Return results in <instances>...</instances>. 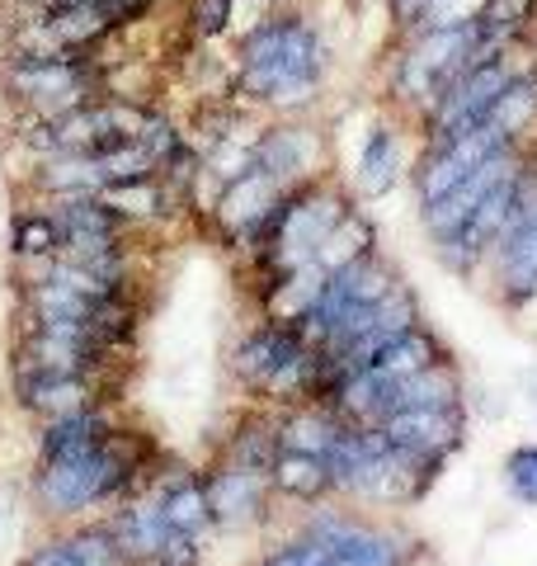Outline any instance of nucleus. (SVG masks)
Here are the masks:
<instances>
[{
    "label": "nucleus",
    "instance_id": "f257e3e1",
    "mask_svg": "<svg viewBox=\"0 0 537 566\" xmlns=\"http://www.w3.org/2000/svg\"><path fill=\"white\" fill-rule=\"evenodd\" d=\"M335 48L307 10L278 6L245 33H236L231 48V99L264 118L283 114H312L330 85Z\"/></svg>",
    "mask_w": 537,
    "mask_h": 566
},
{
    "label": "nucleus",
    "instance_id": "f03ea898",
    "mask_svg": "<svg viewBox=\"0 0 537 566\" xmlns=\"http://www.w3.org/2000/svg\"><path fill=\"white\" fill-rule=\"evenodd\" d=\"M156 439L147 430H133L128 420L104 439L99 449H90L66 463H33L29 468V505L57 528V524H81L95 520L99 510H114L141 491L147 472L156 468Z\"/></svg>",
    "mask_w": 537,
    "mask_h": 566
},
{
    "label": "nucleus",
    "instance_id": "7ed1b4c3",
    "mask_svg": "<svg viewBox=\"0 0 537 566\" xmlns=\"http://www.w3.org/2000/svg\"><path fill=\"white\" fill-rule=\"evenodd\" d=\"M486 57H495V52L481 43L476 20L401 33L397 52L387 57V71H382V95H387L391 109L415 128L429 104H434L462 71L486 62Z\"/></svg>",
    "mask_w": 537,
    "mask_h": 566
},
{
    "label": "nucleus",
    "instance_id": "20e7f679",
    "mask_svg": "<svg viewBox=\"0 0 537 566\" xmlns=\"http://www.w3.org/2000/svg\"><path fill=\"white\" fill-rule=\"evenodd\" d=\"M227 368L241 392L255 397V406L283 411V406L312 401L320 378V349L302 335L297 322H278V316H260L255 326L227 354Z\"/></svg>",
    "mask_w": 537,
    "mask_h": 566
},
{
    "label": "nucleus",
    "instance_id": "39448f33",
    "mask_svg": "<svg viewBox=\"0 0 537 566\" xmlns=\"http://www.w3.org/2000/svg\"><path fill=\"white\" fill-rule=\"evenodd\" d=\"M99 95V52H0V104L14 118H52Z\"/></svg>",
    "mask_w": 537,
    "mask_h": 566
},
{
    "label": "nucleus",
    "instance_id": "423d86ee",
    "mask_svg": "<svg viewBox=\"0 0 537 566\" xmlns=\"http://www.w3.org/2000/svg\"><path fill=\"white\" fill-rule=\"evenodd\" d=\"M118 33L99 0H62L0 14V52H99Z\"/></svg>",
    "mask_w": 537,
    "mask_h": 566
},
{
    "label": "nucleus",
    "instance_id": "0eeeda50",
    "mask_svg": "<svg viewBox=\"0 0 537 566\" xmlns=\"http://www.w3.org/2000/svg\"><path fill=\"white\" fill-rule=\"evenodd\" d=\"M528 185H533V151H528V161L509 175V180H499L486 199L472 208L467 222L453 227V232L439 237V241H429L434 245V260L443 264L448 274L453 279H476L481 270H486L491 251L499 245V237L509 232V222L518 218V208H524V199H528Z\"/></svg>",
    "mask_w": 537,
    "mask_h": 566
},
{
    "label": "nucleus",
    "instance_id": "6e6552de",
    "mask_svg": "<svg viewBox=\"0 0 537 566\" xmlns=\"http://www.w3.org/2000/svg\"><path fill=\"white\" fill-rule=\"evenodd\" d=\"M524 62H528V57H524V43H518V48H505V52H495V57L467 66V71H462V76L420 114L415 137H420V142H443V137H457V133H467V128H481V123H486V114L495 109L499 91H505V85L514 81V71L524 66Z\"/></svg>",
    "mask_w": 537,
    "mask_h": 566
},
{
    "label": "nucleus",
    "instance_id": "1a4fd4ad",
    "mask_svg": "<svg viewBox=\"0 0 537 566\" xmlns=\"http://www.w3.org/2000/svg\"><path fill=\"white\" fill-rule=\"evenodd\" d=\"M410 133L415 128L401 114H387L364 133V142L354 151V166L345 175L354 203H382L410 180V166H415V151H420V137H410Z\"/></svg>",
    "mask_w": 537,
    "mask_h": 566
},
{
    "label": "nucleus",
    "instance_id": "9d476101",
    "mask_svg": "<svg viewBox=\"0 0 537 566\" xmlns=\"http://www.w3.org/2000/svg\"><path fill=\"white\" fill-rule=\"evenodd\" d=\"M123 374H71V368H10L14 411L43 424L52 416L81 411L95 401H118Z\"/></svg>",
    "mask_w": 537,
    "mask_h": 566
},
{
    "label": "nucleus",
    "instance_id": "9b49d317",
    "mask_svg": "<svg viewBox=\"0 0 537 566\" xmlns=\"http://www.w3.org/2000/svg\"><path fill=\"white\" fill-rule=\"evenodd\" d=\"M250 166L274 175L283 189L307 185L326 170V128L312 123L307 114H283V118H264L250 147Z\"/></svg>",
    "mask_w": 537,
    "mask_h": 566
},
{
    "label": "nucleus",
    "instance_id": "f8f14e48",
    "mask_svg": "<svg viewBox=\"0 0 537 566\" xmlns=\"http://www.w3.org/2000/svg\"><path fill=\"white\" fill-rule=\"evenodd\" d=\"M283 193H288V189H283L274 175H264V170L250 166V170L236 175V180H227L218 189V199H212L208 212H203V227L218 237L222 251L245 255L250 245H255V237L264 232L268 212L278 208Z\"/></svg>",
    "mask_w": 537,
    "mask_h": 566
},
{
    "label": "nucleus",
    "instance_id": "ddd939ff",
    "mask_svg": "<svg viewBox=\"0 0 537 566\" xmlns=\"http://www.w3.org/2000/svg\"><path fill=\"white\" fill-rule=\"evenodd\" d=\"M499 147H524V142H509L505 133H495L491 123H481V128H467L457 137H443V142H420L415 151V166H410V189H415V208L443 199L453 185H462L467 175L495 156Z\"/></svg>",
    "mask_w": 537,
    "mask_h": 566
},
{
    "label": "nucleus",
    "instance_id": "4468645a",
    "mask_svg": "<svg viewBox=\"0 0 537 566\" xmlns=\"http://www.w3.org/2000/svg\"><path fill=\"white\" fill-rule=\"evenodd\" d=\"M486 270L495 283V303L505 312H524L537 303V156H533L528 199L518 208V218L509 222V232L491 251Z\"/></svg>",
    "mask_w": 537,
    "mask_h": 566
},
{
    "label": "nucleus",
    "instance_id": "2eb2a0df",
    "mask_svg": "<svg viewBox=\"0 0 537 566\" xmlns=\"http://www.w3.org/2000/svg\"><path fill=\"white\" fill-rule=\"evenodd\" d=\"M199 472H203L208 515H212V528H218V534L268 524V515H274V486H268L264 472L222 463V458H212V463Z\"/></svg>",
    "mask_w": 537,
    "mask_h": 566
},
{
    "label": "nucleus",
    "instance_id": "dca6fc26",
    "mask_svg": "<svg viewBox=\"0 0 537 566\" xmlns=\"http://www.w3.org/2000/svg\"><path fill=\"white\" fill-rule=\"evenodd\" d=\"M378 430L387 434L391 449H401L410 458H429V463H443L453 458L462 444H467L472 430V411L467 401H448V406H420V411H401L382 420Z\"/></svg>",
    "mask_w": 537,
    "mask_h": 566
},
{
    "label": "nucleus",
    "instance_id": "f3484780",
    "mask_svg": "<svg viewBox=\"0 0 537 566\" xmlns=\"http://www.w3.org/2000/svg\"><path fill=\"white\" fill-rule=\"evenodd\" d=\"M528 161V147H499L495 156H486L467 180L462 185H453L443 193V199H434V203H424V208H415L420 212V227H424V237L429 241H439V237H448L453 227H462L472 218V208L486 199V193L499 185V180H509V175Z\"/></svg>",
    "mask_w": 537,
    "mask_h": 566
},
{
    "label": "nucleus",
    "instance_id": "a211bd4d",
    "mask_svg": "<svg viewBox=\"0 0 537 566\" xmlns=\"http://www.w3.org/2000/svg\"><path fill=\"white\" fill-rule=\"evenodd\" d=\"M123 420L128 416H123L118 401H95V406H81V411L52 416L33 434V463H66V458L99 449Z\"/></svg>",
    "mask_w": 537,
    "mask_h": 566
},
{
    "label": "nucleus",
    "instance_id": "6ab92c4d",
    "mask_svg": "<svg viewBox=\"0 0 537 566\" xmlns=\"http://www.w3.org/2000/svg\"><path fill=\"white\" fill-rule=\"evenodd\" d=\"M104 203L128 227H137L141 237L160 232V227H170L175 218H185V203L170 193V185L160 180V175H137V180H123V185H109L104 189Z\"/></svg>",
    "mask_w": 537,
    "mask_h": 566
},
{
    "label": "nucleus",
    "instance_id": "aec40b11",
    "mask_svg": "<svg viewBox=\"0 0 537 566\" xmlns=\"http://www.w3.org/2000/svg\"><path fill=\"white\" fill-rule=\"evenodd\" d=\"M6 245H10L14 270H33V264H48V260L62 255L57 218L48 212L43 199H33V193H20V203H14V212H10Z\"/></svg>",
    "mask_w": 537,
    "mask_h": 566
},
{
    "label": "nucleus",
    "instance_id": "412c9836",
    "mask_svg": "<svg viewBox=\"0 0 537 566\" xmlns=\"http://www.w3.org/2000/svg\"><path fill=\"white\" fill-rule=\"evenodd\" d=\"M268 486H274V501L302 505V510L335 501L326 458H320V453H302V449H278L274 453V463H268Z\"/></svg>",
    "mask_w": 537,
    "mask_h": 566
},
{
    "label": "nucleus",
    "instance_id": "4be33fe9",
    "mask_svg": "<svg viewBox=\"0 0 537 566\" xmlns=\"http://www.w3.org/2000/svg\"><path fill=\"white\" fill-rule=\"evenodd\" d=\"M274 453H278V424H274V411H268V406H250V411L231 424L227 444L218 449L222 463H236V468L264 472V476H268Z\"/></svg>",
    "mask_w": 537,
    "mask_h": 566
},
{
    "label": "nucleus",
    "instance_id": "5701e85b",
    "mask_svg": "<svg viewBox=\"0 0 537 566\" xmlns=\"http://www.w3.org/2000/svg\"><path fill=\"white\" fill-rule=\"evenodd\" d=\"M179 33L193 48H218L222 39H236V0H185Z\"/></svg>",
    "mask_w": 537,
    "mask_h": 566
},
{
    "label": "nucleus",
    "instance_id": "b1692460",
    "mask_svg": "<svg viewBox=\"0 0 537 566\" xmlns=\"http://www.w3.org/2000/svg\"><path fill=\"white\" fill-rule=\"evenodd\" d=\"M499 482H505L514 505L537 510V444H514L499 463Z\"/></svg>",
    "mask_w": 537,
    "mask_h": 566
},
{
    "label": "nucleus",
    "instance_id": "393cba45",
    "mask_svg": "<svg viewBox=\"0 0 537 566\" xmlns=\"http://www.w3.org/2000/svg\"><path fill=\"white\" fill-rule=\"evenodd\" d=\"M320 562H326V543H320L312 528H302V524H297L288 538L268 543L250 566H320Z\"/></svg>",
    "mask_w": 537,
    "mask_h": 566
},
{
    "label": "nucleus",
    "instance_id": "a878e982",
    "mask_svg": "<svg viewBox=\"0 0 537 566\" xmlns=\"http://www.w3.org/2000/svg\"><path fill=\"white\" fill-rule=\"evenodd\" d=\"M99 6L109 10V20H114L118 29H137V24H147V20H151L160 0H99Z\"/></svg>",
    "mask_w": 537,
    "mask_h": 566
},
{
    "label": "nucleus",
    "instance_id": "bb28decb",
    "mask_svg": "<svg viewBox=\"0 0 537 566\" xmlns=\"http://www.w3.org/2000/svg\"><path fill=\"white\" fill-rule=\"evenodd\" d=\"M278 6H293V0H236V14H241V10H255V14H268V10H278Z\"/></svg>",
    "mask_w": 537,
    "mask_h": 566
},
{
    "label": "nucleus",
    "instance_id": "cd10ccee",
    "mask_svg": "<svg viewBox=\"0 0 537 566\" xmlns=\"http://www.w3.org/2000/svg\"><path fill=\"white\" fill-rule=\"evenodd\" d=\"M137 566H170V562H137Z\"/></svg>",
    "mask_w": 537,
    "mask_h": 566
}]
</instances>
